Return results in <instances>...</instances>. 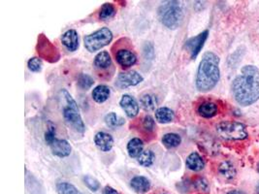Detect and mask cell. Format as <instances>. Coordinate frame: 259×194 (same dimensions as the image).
Masks as SVG:
<instances>
[{
	"label": "cell",
	"mask_w": 259,
	"mask_h": 194,
	"mask_svg": "<svg viewBox=\"0 0 259 194\" xmlns=\"http://www.w3.org/2000/svg\"><path fill=\"white\" fill-rule=\"evenodd\" d=\"M144 58L146 61H153L154 59V50L151 43H146L144 46Z\"/></svg>",
	"instance_id": "obj_34"
},
{
	"label": "cell",
	"mask_w": 259,
	"mask_h": 194,
	"mask_svg": "<svg viewBox=\"0 0 259 194\" xmlns=\"http://www.w3.org/2000/svg\"><path fill=\"white\" fill-rule=\"evenodd\" d=\"M45 141L50 147L54 156L59 158H67L70 156L72 147L68 141L64 139H58L56 137V129L54 126H50L45 133Z\"/></svg>",
	"instance_id": "obj_8"
},
{
	"label": "cell",
	"mask_w": 259,
	"mask_h": 194,
	"mask_svg": "<svg viewBox=\"0 0 259 194\" xmlns=\"http://www.w3.org/2000/svg\"><path fill=\"white\" fill-rule=\"evenodd\" d=\"M220 78V58L212 52L205 53L199 63L196 75L197 89L202 92L211 90L218 85Z\"/></svg>",
	"instance_id": "obj_2"
},
{
	"label": "cell",
	"mask_w": 259,
	"mask_h": 194,
	"mask_svg": "<svg viewBox=\"0 0 259 194\" xmlns=\"http://www.w3.org/2000/svg\"><path fill=\"white\" fill-rule=\"evenodd\" d=\"M142 126L148 133H152L155 129V122L151 116H146L142 121Z\"/></svg>",
	"instance_id": "obj_32"
},
{
	"label": "cell",
	"mask_w": 259,
	"mask_h": 194,
	"mask_svg": "<svg viewBox=\"0 0 259 194\" xmlns=\"http://www.w3.org/2000/svg\"><path fill=\"white\" fill-rule=\"evenodd\" d=\"M215 129L218 135L224 140H244L247 137V126L238 121H222Z\"/></svg>",
	"instance_id": "obj_5"
},
{
	"label": "cell",
	"mask_w": 259,
	"mask_h": 194,
	"mask_svg": "<svg viewBox=\"0 0 259 194\" xmlns=\"http://www.w3.org/2000/svg\"><path fill=\"white\" fill-rule=\"evenodd\" d=\"M94 66L97 76L102 79H110L114 74L113 61L107 52H101L95 57Z\"/></svg>",
	"instance_id": "obj_10"
},
{
	"label": "cell",
	"mask_w": 259,
	"mask_h": 194,
	"mask_svg": "<svg viewBox=\"0 0 259 194\" xmlns=\"http://www.w3.org/2000/svg\"><path fill=\"white\" fill-rule=\"evenodd\" d=\"M77 83H78V85H79L80 88H82L83 90H88V89H90L94 85L95 81H94V79L90 75L82 73V74L79 75Z\"/></svg>",
	"instance_id": "obj_29"
},
{
	"label": "cell",
	"mask_w": 259,
	"mask_h": 194,
	"mask_svg": "<svg viewBox=\"0 0 259 194\" xmlns=\"http://www.w3.org/2000/svg\"><path fill=\"white\" fill-rule=\"evenodd\" d=\"M95 143L96 147L102 152H110L114 146V139L109 133L100 131L95 134Z\"/></svg>",
	"instance_id": "obj_14"
},
{
	"label": "cell",
	"mask_w": 259,
	"mask_h": 194,
	"mask_svg": "<svg viewBox=\"0 0 259 194\" xmlns=\"http://www.w3.org/2000/svg\"><path fill=\"white\" fill-rule=\"evenodd\" d=\"M186 165L189 170L194 171V172H198V171L204 169L205 162H204L203 158L198 153L193 152L187 158Z\"/></svg>",
	"instance_id": "obj_17"
},
{
	"label": "cell",
	"mask_w": 259,
	"mask_h": 194,
	"mask_svg": "<svg viewBox=\"0 0 259 194\" xmlns=\"http://www.w3.org/2000/svg\"><path fill=\"white\" fill-rule=\"evenodd\" d=\"M82 181L83 183L92 190V191H97L100 188V183L99 182L90 175H85L82 177Z\"/></svg>",
	"instance_id": "obj_30"
},
{
	"label": "cell",
	"mask_w": 259,
	"mask_h": 194,
	"mask_svg": "<svg viewBox=\"0 0 259 194\" xmlns=\"http://www.w3.org/2000/svg\"><path fill=\"white\" fill-rule=\"evenodd\" d=\"M112 40L113 33L107 27L98 29L94 33L87 35L83 38L84 47L91 53H95L96 51H99L100 48H104L112 42Z\"/></svg>",
	"instance_id": "obj_6"
},
{
	"label": "cell",
	"mask_w": 259,
	"mask_h": 194,
	"mask_svg": "<svg viewBox=\"0 0 259 194\" xmlns=\"http://www.w3.org/2000/svg\"><path fill=\"white\" fill-rule=\"evenodd\" d=\"M103 194H119L118 191L115 189V188H113L112 186H109V185H107L106 187L104 188V190H103Z\"/></svg>",
	"instance_id": "obj_35"
},
{
	"label": "cell",
	"mask_w": 259,
	"mask_h": 194,
	"mask_svg": "<svg viewBox=\"0 0 259 194\" xmlns=\"http://www.w3.org/2000/svg\"><path fill=\"white\" fill-rule=\"evenodd\" d=\"M208 35H209V31L205 30V31L199 33L198 35L190 38L186 42L185 48L189 52L190 58L192 60L196 59V57L199 55L201 50L205 45V42L208 38Z\"/></svg>",
	"instance_id": "obj_11"
},
{
	"label": "cell",
	"mask_w": 259,
	"mask_h": 194,
	"mask_svg": "<svg viewBox=\"0 0 259 194\" xmlns=\"http://www.w3.org/2000/svg\"><path fill=\"white\" fill-rule=\"evenodd\" d=\"M56 187L59 194H83L70 182H58Z\"/></svg>",
	"instance_id": "obj_26"
},
{
	"label": "cell",
	"mask_w": 259,
	"mask_h": 194,
	"mask_svg": "<svg viewBox=\"0 0 259 194\" xmlns=\"http://www.w3.org/2000/svg\"><path fill=\"white\" fill-rule=\"evenodd\" d=\"M110 94H111V90H110L109 86L105 85H97L94 88L93 93H92L94 100L97 103L105 102L110 97Z\"/></svg>",
	"instance_id": "obj_19"
},
{
	"label": "cell",
	"mask_w": 259,
	"mask_h": 194,
	"mask_svg": "<svg viewBox=\"0 0 259 194\" xmlns=\"http://www.w3.org/2000/svg\"><path fill=\"white\" fill-rule=\"evenodd\" d=\"M154 158H155V156H154L153 151L146 150V151H143V153L138 157L137 160H138V163L142 166L150 167L153 165Z\"/></svg>",
	"instance_id": "obj_28"
},
{
	"label": "cell",
	"mask_w": 259,
	"mask_h": 194,
	"mask_svg": "<svg viewBox=\"0 0 259 194\" xmlns=\"http://www.w3.org/2000/svg\"><path fill=\"white\" fill-rule=\"evenodd\" d=\"M116 7L112 3H105L100 9L99 19L102 21H107L109 19H112L116 15Z\"/></svg>",
	"instance_id": "obj_27"
},
{
	"label": "cell",
	"mask_w": 259,
	"mask_h": 194,
	"mask_svg": "<svg viewBox=\"0 0 259 194\" xmlns=\"http://www.w3.org/2000/svg\"><path fill=\"white\" fill-rule=\"evenodd\" d=\"M119 105L128 118H135L139 113V105L136 99L130 94H124L119 101Z\"/></svg>",
	"instance_id": "obj_13"
},
{
	"label": "cell",
	"mask_w": 259,
	"mask_h": 194,
	"mask_svg": "<svg viewBox=\"0 0 259 194\" xmlns=\"http://www.w3.org/2000/svg\"><path fill=\"white\" fill-rule=\"evenodd\" d=\"M193 185H194V187H195L196 189H198V190H200V191L207 192V191L209 190V183H208L206 179H204V178H202V177H199V178H197L196 180H194Z\"/></svg>",
	"instance_id": "obj_33"
},
{
	"label": "cell",
	"mask_w": 259,
	"mask_h": 194,
	"mask_svg": "<svg viewBox=\"0 0 259 194\" xmlns=\"http://www.w3.org/2000/svg\"><path fill=\"white\" fill-rule=\"evenodd\" d=\"M258 172H259V164H258Z\"/></svg>",
	"instance_id": "obj_38"
},
{
	"label": "cell",
	"mask_w": 259,
	"mask_h": 194,
	"mask_svg": "<svg viewBox=\"0 0 259 194\" xmlns=\"http://www.w3.org/2000/svg\"><path fill=\"white\" fill-rule=\"evenodd\" d=\"M181 142L182 138L177 133H167L162 137V144L168 149L176 148L181 144Z\"/></svg>",
	"instance_id": "obj_25"
},
{
	"label": "cell",
	"mask_w": 259,
	"mask_h": 194,
	"mask_svg": "<svg viewBox=\"0 0 259 194\" xmlns=\"http://www.w3.org/2000/svg\"><path fill=\"white\" fill-rule=\"evenodd\" d=\"M144 78L137 71H127L120 73L118 76L116 85L119 88H126L130 86L139 85L143 82Z\"/></svg>",
	"instance_id": "obj_12"
},
{
	"label": "cell",
	"mask_w": 259,
	"mask_h": 194,
	"mask_svg": "<svg viewBox=\"0 0 259 194\" xmlns=\"http://www.w3.org/2000/svg\"><path fill=\"white\" fill-rule=\"evenodd\" d=\"M130 41L126 39H120L113 48L116 61L122 68H130L137 62V57L131 48Z\"/></svg>",
	"instance_id": "obj_7"
},
{
	"label": "cell",
	"mask_w": 259,
	"mask_h": 194,
	"mask_svg": "<svg viewBox=\"0 0 259 194\" xmlns=\"http://www.w3.org/2000/svg\"><path fill=\"white\" fill-rule=\"evenodd\" d=\"M236 101L242 106H249L259 99V70L254 65H246L231 85Z\"/></svg>",
	"instance_id": "obj_1"
},
{
	"label": "cell",
	"mask_w": 259,
	"mask_h": 194,
	"mask_svg": "<svg viewBox=\"0 0 259 194\" xmlns=\"http://www.w3.org/2000/svg\"><path fill=\"white\" fill-rule=\"evenodd\" d=\"M27 66L32 72H40L43 67V62L40 58H32L27 61Z\"/></svg>",
	"instance_id": "obj_31"
},
{
	"label": "cell",
	"mask_w": 259,
	"mask_h": 194,
	"mask_svg": "<svg viewBox=\"0 0 259 194\" xmlns=\"http://www.w3.org/2000/svg\"><path fill=\"white\" fill-rule=\"evenodd\" d=\"M144 151V144L140 138H132L127 144V152L130 158H137Z\"/></svg>",
	"instance_id": "obj_20"
},
{
	"label": "cell",
	"mask_w": 259,
	"mask_h": 194,
	"mask_svg": "<svg viewBox=\"0 0 259 194\" xmlns=\"http://www.w3.org/2000/svg\"><path fill=\"white\" fill-rule=\"evenodd\" d=\"M61 42L63 46L67 48L69 52H75L79 48V35L76 30L70 29L67 30L61 36Z\"/></svg>",
	"instance_id": "obj_15"
},
{
	"label": "cell",
	"mask_w": 259,
	"mask_h": 194,
	"mask_svg": "<svg viewBox=\"0 0 259 194\" xmlns=\"http://www.w3.org/2000/svg\"><path fill=\"white\" fill-rule=\"evenodd\" d=\"M256 191H257V193L259 194V184L257 185V187H256Z\"/></svg>",
	"instance_id": "obj_37"
},
{
	"label": "cell",
	"mask_w": 259,
	"mask_h": 194,
	"mask_svg": "<svg viewBox=\"0 0 259 194\" xmlns=\"http://www.w3.org/2000/svg\"><path fill=\"white\" fill-rule=\"evenodd\" d=\"M140 104H141L142 108L145 111L151 112V111L155 110L157 104H158V101H157V98L155 95L151 94V93H146V94L142 95L140 98Z\"/></svg>",
	"instance_id": "obj_23"
},
{
	"label": "cell",
	"mask_w": 259,
	"mask_h": 194,
	"mask_svg": "<svg viewBox=\"0 0 259 194\" xmlns=\"http://www.w3.org/2000/svg\"><path fill=\"white\" fill-rule=\"evenodd\" d=\"M105 123L107 124V126L111 127V128H116V127H119V126H122L125 121L123 118L119 117L117 114L115 113H109L105 116Z\"/></svg>",
	"instance_id": "obj_24"
},
{
	"label": "cell",
	"mask_w": 259,
	"mask_h": 194,
	"mask_svg": "<svg viewBox=\"0 0 259 194\" xmlns=\"http://www.w3.org/2000/svg\"><path fill=\"white\" fill-rule=\"evenodd\" d=\"M226 194H246L245 192H243V191H241V190H237V189H234V190H230V191H228Z\"/></svg>",
	"instance_id": "obj_36"
},
{
	"label": "cell",
	"mask_w": 259,
	"mask_h": 194,
	"mask_svg": "<svg viewBox=\"0 0 259 194\" xmlns=\"http://www.w3.org/2000/svg\"><path fill=\"white\" fill-rule=\"evenodd\" d=\"M175 114L173 110L167 107H161L155 111V120L160 123H168L174 120Z\"/></svg>",
	"instance_id": "obj_22"
},
{
	"label": "cell",
	"mask_w": 259,
	"mask_h": 194,
	"mask_svg": "<svg viewBox=\"0 0 259 194\" xmlns=\"http://www.w3.org/2000/svg\"><path fill=\"white\" fill-rule=\"evenodd\" d=\"M219 173L225 180L230 181L236 177V168L230 161H224L219 166Z\"/></svg>",
	"instance_id": "obj_21"
},
{
	"label": "cell",
	"mask_w": 259,
	"mask_h": 194,
	"mask_svg": "<svg viewBox=\"0 0 259 194\" xmlns=\"http://www.w3.org/2000/svg\"><path fill=\"white\" fill-rule=\"evenodd\" d=\"M218 111H219L218 105L210 101L203 102L197 109L198 114L202 118H205V119H211L212 117H214L218 114Z\"/></svg>",
	"instance_id": "obj_18"
},
{
	"label": "cell",
	"mask_w": 259,
	"mask_h": 194,
	"mask_svg": "<svg viewBox=\"0 0 259 194\" xmlns=\"http://www.w3.org/2000/svg\"><path fill=\"white\" fill-rule=\"evenodd\" d=\"M36 50L40 59H44L51 63L57 62L60 58L59 50L44 34H40L38 37Z\"/></svg>",
	"instance_id": "obj_9"
},
{
	"label": "cell",
	"mask_w": 259,
	"mask_h": 194,
	"mask_svg": "<svg viewBox=\"0 0 259 194\" xmlns=\"http://www.w3.org/2000/svg\"><path fill=\"white\" fill-rule=\"evenodd\" d=\"M130 186L137 193H147L150 190V188H151V182L146 177L136 176V177L131 179Z\"/></svg>",
	"instance_id": "obj_16"
},
{
	"label": "cell",
	"mask_w": 259,
	"mask_h": 194,
	"mask_svg": "<svg viewBox=\"0 0 259 194\" xmlns=\"http://www.w3.org/2000/svg\"><path fill=\"white\" fill-rule=\"evenodd\" d=\"M60 99L62 102V115L66 124L76 133L82 135L85 126L76 101L66 89L60 90Z\"/></svg>",
	"instance_id": "obj_3"
},
{
	"label": "cell",
	"mask_w": 259,
	"mask_h": 194,
	"mask_svg": "<svg viewBox=\"0 0 259 194\" xmlns=\"http://www.w3.org/2000/svg\"><path fill=\"white\" fill-rule=\"evenodd\" d=\"M158 18L161 24L169 29H176L184 19V13L180 2L166 1L158 9Z\"/></svg>",
	"instance_id": "obj_4"
}]
</instances>
